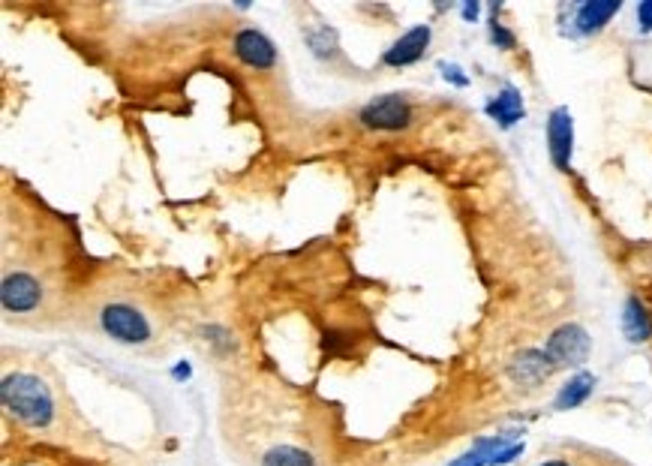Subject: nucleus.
Listing matches in <instances>:
<instances>
[{
	"label": "nucleus",
	"instance_id": "f257e3e1",
	"mask_svg": "<svg viewBox=\"0 0 652 466\" xmlns=\"http://www.w3.org/2000/svg\"><path fill=\"white\" fill-rule=\"evenodd\" d=\"M0 400L7 412L28 427H49L55 418V400L49 385L34 373H10L0 385Z\"/></svg>",
	"mask_w": 652,
	"mask_h": 466
},
{
	"label": "nucleus",
	"instance_id": "f03ea898",
	"mask_svg": "<svg viewBox=\"0 0 652 466\" xmlns=\"http://www.w3.org/2000/svg\"><path fill=\"white\" fill-rule=\"evenodd\" d=\"M100 325L112 340L127 343V346H145L154 337V328H151L148 316L142 310H136L133 304H124V301L106 304L100 310Z\"/></svg>",
	"mask_w": 652,
	"mask_h": 466
},
{
	"label": "nucleus",
	"instance_id": "7ed1b4c3",
	"mask_svg": "<svg viewBox=\"0 0 652 466\" xmlns=\"http://www.w3.org/2000/svg\"><path fill=\"white\" fill-rule=\"evenodd\" d=\"M589 349H592V340H589L586 328L577 325V322L559 325L547 337V346H544L553 367H580L589 358Z\"/></svg>",
	"mask_w": 652,
	"mask_h": 466
},
{
	"label": "nucleus",
	"instance_id": "20e7f679",
	"mask_svg": "<svg viewBox=\"0 0 652 466\" xmlns=\"http://www.w3.org/2000/svg\"><path fill=\"white\" fill-rule=\"evenodd\" d=\"M358 121L367 127V130H382V133H397V130H406L412 124V106L406 97L400 94H385V97H376L370 100Z\"/></svg>",
	"mask_w": 652,
	"mask_h": 466
},
{
	"label": "nucleus",
	"instance_id": "39448f33",
	"mask_svg": "<svg viewBox=\"0 0 652 466\" xmlns=\"http://www.w3.org/2000/svg\"><path fill=\"white\" fill-rule=\"evenodd\" d=\"M547 151L550 160L559 172L571 169V154H574V121L565 106L553 109L547 118Z\"/></svg>",
	"mask_w": 652,
	"mask_h": 466
},
{
	"label": "nucleus",
	"instance_id": "423d86ee",
	"mask_svg": "<svg viewBox=\"0 0 652 466\" xmlns=\"http://www.w3.org/2000/svg\"><path fill=\"white\" fill-rule=\"evenodd\" d=\"M0 301H4V310H10V313H31L43 301V286L37 277H31L25 271L7 274L4 286H0Z\"/></svg>",
	"mask_w": 652,
	"mask_h": 466
},
{
	"label": "nucleus",
	"instance_id": "0eeeda50",
	"mask_svg": "<svg viewBox=\"0 0 652 466\" xmlns=\"http://www.w3.org/2000/svg\"><path fill=\"white\" fill-rule=\"evenodd\" d=\"M235 55L250 70H271L277 64L274 43L262 31H256V28H244V31L235 34Z\"/></svg>",
	"mask_w": 652,
	"mask_h": 466
},
{
	"label": "nucleus",
	"instance_id": "6e6552de",
	"mask_svg": "<svg viewBox=\"0 0 652 466\" xmlns=\"http://www.w3.org/2000/svg\"><path fill=\"white\" fill-rule=\"evenodd\" d=\"M430 37H433L430 25H415L412 31H406V34L382 55V64H385V67H409V64L421 61L424 52H427V46H430Z\"/></svg>",
	"mask_w": 652,
	"mask_h": 466
},
{
	"label": "nucleus",
	"instance_id": "1a4fd4ad",
	"mask_svg": "<svg viewBox=\"0 0 652 466\" xmlns=\"http://www.w3.org/2000/svg\"><path fill=\"white\" fill-rule=\"evenodd\" d=\"M553 370H556V367L550 364L547 352H541V349H523V352H517V355L511 358V364H508V376H511L517 385H538V382H544Z\"/></svg>",
	"mask_w": 652,
	"mask_h": 466
},
{
	"label": "nucleus",
	"instance_id": "9d476101",
	"mask_svg": "<svg viewBox=\"0 0 652 466\" xmlns=\"http://www.w3.org/2000/svg\"><path fill=\"white\" fill-rule=\"evenodd\" d=\"M619 0H586L574 10V31L580 37H589V34H598L616 13H619Z\"/></svg>",
	"mask_w": 652,
	"mask_h": 466
},
{
	"label": "nucleus",
	"instance_id": "9b49d317",
	"mask_svg": "<svg viewBox=\"0 0 652 466\" xmlns=\"http://www.w3.org/2000/svg\"><path fill=\"white\" fill-rule=\"evenodd\" d=\"M517 433H520V430H505V433H496V436L478 439L466 454H460V457L451 460L448 466H490L493 457H496L502 448H508V445L517 442Z\"/></svg>",
	"mask_w": 652,
	"mask_h": 466
},
{
	"label": "nucleus",
	"instance_id": "f8f14e48",
	"mask_svg": "<svg viewBox=\"0 0 652 466\" xmlns=\"http://www.w3.org/2000/svg\"><path fill=\"white\" fill-rule=\"evenodd\" d=\"M622 334L631 343H646L652 337V316L637 295H628V301L622 307Z\"/></svg>",
	"mask_w": 652,
	"mask_h": 466
},
{
	"label": "nucleus",
	"instance_id": "ddd939ff",
	"mask_svg": "<svg viewBox=\"0 0 652 466\" xmlns=\"http://www.w3.org/2000/svg\"><path fill=\"white\" fill-rule=\"evenodd\" d=\"M487 115L499 124V127H514L520 118H523V97H520V91L517 88H502L490 103H487Z\"/></svg>",
	"mask_w": 652,
	"mask_h": 466
},
{
	"label": "nucleus",
	"instance_id": "4468645a",
	"mask_svg": "<svg viewBox=\"0 0 652 466\" xmlns=\"http://www.w3.org/2000/svg\"><path fill=\"white\" fill-rule=\"evenodd\" d=\"M592 388H595V376H592V373H577V376H571V379L559 388L553 406H556V409H574V406H580V403L589 400Z\"/></svg>",
	"mask_w": 652,
	"mask_h": 466
},
{
	"label": "nucleus",
	"instance_id": "2eb2a0df",
	"mask_svg": "<svg viewBox=\"0 0 652 466\" xmlns=\"http://www.w3.org/2000/svg\"><path fill=\"white\" fill-rule=\"evenodd\" d=\"M262 466H316V457L298 445H277L265 451Z\"/></svg>",
	"mask_w": 652,
	"mask_h": 466
},
{
	"label": "nucleus",
	"instance_id": "dca6fc26",
	"mask_svg": "<svg viewBox=\"0 0 652 466\" xmlns=\"http://www.w3.org/2000/svg\"><path fill=\"white\" fill-rule=\"evenodd\" d=\"M307 43H310V49H313L319 58H334V55H337V34L328 31V28H319V34L310 31V34H307Z\"/></svg>",
	"mask_w": 652,
	"mask_h": 466
},
{
	"label": "nucleus",
	"instance_id": "f3484780",
	"mask_svg": "<svg viewBox=\"0 0 652 466\" xmlns=\"http://www.w3.org/2000/svg\"><path fill=\"white\" fill-rule=\"evenodd\" d=\"M637 31L640 34H652V0H643V4H637Z\"/></svg>",
	"mask_w": 652,
	"mask_h": 466
},
{
	"label": "nucleus",
	"instance_id": "a211bd4d",
	"mask_svg": "<svg viewBox=\"0 0 652 466\" xmlns=\"http://www.w3.org/2000/svg\"><path fill=\"white\" fill-rule=\"evenodd\" d=\"M490 40H493L499 49H514V37H511V31H505L499 22H490Z\"/></svg>",
	"mask_w": 652,
	"mask_h": 466
},
{
	"label": "nucleus",
	"instance_id": "6ab92c4d",
	"mask_svg": "<svg viewBox=\"0 0 652 466\" xmlns=\"http://www.w3.org/2000/svg\"><path fill=\"white\" fill-rule=\"evenodd\" d=\"M520 451H523V442H514V445L502 448V451H499V454L493 457V463H490V466H505V463H511V460H514V457H517Z\"/></svg>",
	"mask_w": 652,
	"mask_h": 466
},
{
	"label": "nucleus",
	"instance_id": "aec40b11",
	"mask_svg": "<svg viewBox=\"0 0 652 466\" xmlns=\"http://www.w3.org/2000/svg\"><path fill=\"white\" fill-rule=\"evenodd\" d=\"M445 70V79H451L454 85H460V88H466L469 85V79L466 76H460V70L457 67H442Z\"/></svg>",
	"mask_w": 652,
	"mask_h": 466
},
{
	"label": "nucleus",
	"instance_id": "412c9836",
	"mask_svg": "<svg viewBox=\"0 0 652 466\" xmlns=\"http://www.w3.org/2000/svg\"><path fill=\"white\" fill-rule=\"evenodd\" d=\"M478 13H481V7H478V4H466V7H463V19H469V22H475V19H478Z\"/></svg>",
	"mask_w": 652,
	"mask_h": 466
},
{
	"label": "nucleus",
	"instance_id": "4be33fe9",
	"mask_svg": "<svg viewBox=\"0 0 652 466\" xmlns=\"http://www.w3.org/2000/svg\"><path fill=\"white\" fill-rule=\"evenodd\" d=\"M175 376H184V379H187V376H190V367H187V364H178V367H175Z\"/></svg>",
	"mask_w": 652,
	"mask_h": 466
},
{
	"label": "nucleus",
	"instance_id": "5701e85b",
	"mask_svg": "<svg viewBox=\"0 0 652 466\" xmlns=\"http://www.w3.org/2000/svg\"><path fill=\"white\" fill-rule=\"evenodd\" d=\"M538 466H571L568 460H544V463H538Z\"/></svg>",
	"mask_w": 652,
	"mask_h": 466
}]
</instances>
